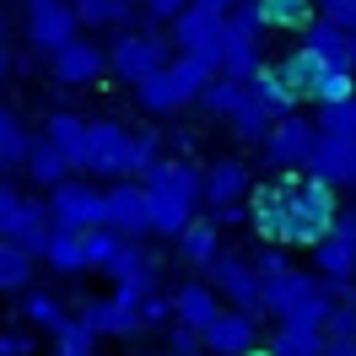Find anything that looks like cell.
Listing matches in <instances>:
<instances>
[{
  "label": "cell",
  "instance_id": "cell-29",
  "mask_svg": "<svg viewBox=\"0 0 356 356\" xmlns=\"http://www.w3.org/2000/svg\"><path fill=\"white\" fill-rule=\"evenodd\" d=\"M265 351L270 356H324V330L318 324H275Z\"/></svg>",
  "mask_w": 356,
  "mask_h": 356
},
{
  "label": "cell",
  "instance_id": "cell-26",
  "mask_svg": "<svg viewBox=\"0 0 356 356\" xmlns=\"http://www.w3.org/2000/svg\"><path fill=\"white\" fill-rule=\"evenodd\" d=\"M38 265H49L54 275H81L87 259H81V232H65V227H54L38 248Z\"/></svg>",
  "mask_w": 356,
  "mask_h": 356
},
{
  "label": "cell",
  "instance_id": "cell-25",
  "mask_svg": "<svg viewBox=\"0 0 356 356\" xmlns=\"http://www.w3.org/2000/svg\"><path fill=\"white\" fill-rule=\"evenodd\" d=\"M49 232H54V216H49V205L38 200V195H27V200H22V216H17V227H11V238H6V243L27 248V254L38 259V248H44Z\"/></svg>",
  "mask_w": 356,
  "mask_h": 356
},
{
  "label": "cell",
  "instance_id": "cell-21",
  "mask_svg": "<svg viewBox=\"0 0 356 356\" xmlns=\"http://www.w3.org/2000/svg\"><path fill=\"white\" fill-rule=\"evenodd\" d=\"M302 49H308V54H313L324 70H351V44H346V27L324 22V17H313V22L302 27Z\"/></svg>",
  "mask_w": 356,
  "mask_h": 356
},
{
  "label": "cell",
  "instance_id": "cell-28",
  "mask_svg": "<svg viewBox=\"0 0 356 356\" xmlns=\"http://www.w3.org/2000/svg\"><path fill=\"white\" fill-rule=\"evenodd\" d=\"M248 11L259 27H286V33H302L313 22V0H248Z\"/></svg>",
  "mask_w": 356,
  "mask_h": 356
},
{
  "label": "cell",
  "instance_id": "cell-13",
  "mask_svg": "<svg viewBox=\"0 0 356 356\" xmlns=\"http://www.w3.org/2000/svg\"><path fill=\"white\" fill-rule=\"evenodd\" d=\"M22 27H27V44L38 54H54L60 44H70L81 33L70 0H22Z\"/></svg>",
  "mask_w": 356,
  "mask_h": 356
},
{
  "label": "cell",
  "instance_id": "cell-1",
  "mask_svg": "<svg viewBox=\"0 0 356 356\" xmlns=\"http://www.w3.org/2000/svg\"><path fill=\"white\" fill-rule=\"evenodd\" d=\"M140 189H146V222L156 238H178L200 216V168L189 156H156L140 173Z\"/></svg>",
  "mask_w": 356,
  "mask_h": 356
},
{
  "label": "cell",
  "instance_id": "cell-53",
  "mask_svg": "<svg viewBox=\"0 0 356 356\" xmlns=\"http://www.w3.org/2000/svg\"><path fill=\"white\" fill-rule=\"evenodd\" d=\"M168 356H173V351H168ZM184 356H205V351H184Z\"/></svg>",
  "mask_w": 356,
  "mask_h": 356
},
{
  "label": "cell",
  "instance_id": "cell-34",
  "mask_svg": "<svg viewBox=\"0 0 356 356\" xmlns=\"http://www.w3.org/2000/svg\"><path fill=\"white\" fill-rule=\"evenodd\" d=\"M33 275H38V259H33L27 248H17V243L0 238V291H27Z\"/></svg>",
  "mask_w": 356,
  "mask_h": 356
},
{
  "label": "cell",
  "instance_id": "cell-20",
  "mask_svg": "<svg viewBox=\"0 0 356 356\" xmlns=\"http://www.w3.org/2000/svg\"><path fill=\"white\" fill-rule=\"evenodd\" d=\"M168 302H173V324H184V330H195V334H200L205 324L222 313V297L205 286V281H184Z\"/></svg>",
  "mask_w": 356,
  "mask_h": 356
},
{
  "label": "cell",
  "instance_id": "cell-3",
  "mask_svg": "<svg viewBox=\"0 0 356 356\" xmlns=\"http://www.w3.org/2000/svg\"><path fill=\"white\" fill-rule=\"evenodd\" d=\"M211 76H216L211 60H200V54H173L162 70H152V76L135 81V103H140V113H152V119H168V113L189 108Z\"/></svg>",
  "mask_w": 356,
  "mask_h": 356
},
{
  "label": "cell",
  "instance_id": "cell-8",
  "mask_svg": "<svg viewBox=\"0 0 356 356\" xmlns=\"http://www.w3.org/2000/svg\"><path fill=\"white\" fill-rule=\"evenodd\" d=\"M103 54H108V70H113V76H119L124 87H135L140 76H152V70H162L168 60H173V44H168L156 27H140V33L124 27Z\"/></svg>",
  "mask_w": 356,
  "mask_h": 356
},
{
  "label": "cell",
  "instance_id": "cell-9",
  "mask_svg": "<svg viewBox=\"0 0 356 356\" xmlns=\"http://www.w3.org/2000/svg\"><path fill=\"white\" fill-rule=\"evenodd\" d=\"M44 205L54 227H65V232H92V227H103V189L81 173H65L54 189H44Z\"/></svg>",
  "mask_w": 356,
  "mask_h": 356
},
{
  "label": "cell",
  "instance_id": "cell-38",
  "mask_svg": "<svg viewBox=\"0 0 356 356\" xmlns=\"http://www.w3.org/2000/svg\"><path fill=\"white\" fill-rule=\"evenodd\" d=\"M124 243L119 232H108V227H92V232H81V259H87V270H103L113 259V248Z\"/></svg>",
  "mask_w": 356,
  "mask_h": 356
},
{
  "label": "cell",
  "instance_id": "cell-39",
  "mask_svg": "<svg viewBox=\"0 0 356 356\" xmlns=\"http://www.w3.org/2000/svg\"><path fill=\"white\" fill-rule=\"evenodd\" d=\"M318 130H324V135H351V140H356V97H346V103H324V108H318Z\"/></svg>",
  "mask_w": 356,
  "mask_h": 356
},
{
  "label": "cell",
  "instance_id": "cell-24",
  "mask_svg": "<svg viewBox=\"0 0 356 356\" xmlns=\"http://www.w3.org/2000/svg\"><path fill=\"white\" fill-rule=\"evenodd\" d=\"M248 97L259 103V108L270 113V119H281V113H297V92L275 76V65H259L254 76H248Z\"/></svg>",
  "mask_w": 356,
  "mask_h": 356
},
{
  "label": "cell",
  "instance_id": "cell-41",
  "mask_svg": "<svg viewBox=\"0 0 356 356\" xmlns=\"http://www.w3.org/2000/svg\"><path fill=\"white\" fill-rule=\"evenodd\" d=\"M248 265H254V275H259V281H270V275H281V270H291V259H286V248H281V243H259V248H254V259H248Z\"/></svg>",
  "mask_w": 356,
  "mask_h": 356
},
{
  "label": "cell",
  "instance_id": "cell-31",
  "mask_svg": "<svg viewBox=\"0 0 356 356\" xmlns=\"http://www.w3.org/2000/svg\"><path fill=\"white\" fill-rule=\"evenodd\" d=\"M22 168H27V178H33L38 189H54V184H60L65 173H76V168H70V162H65L60 152H54V146H49L44 135H33V146H27Z\"/></svg>",
  "mask_w": 356,
  "mask_h": 356
},
{
  "label": "cell",
  "instance_id": "cell-16",
  "mask_svg": "<svg viewBox=\"0 0 356 356\" xmlns=\"http://www.w3.org/2000/svg\"><path fill=\"white\" fill-rule=\"evenodd\" d=\"M254 189V168L243 156H216L211 168H200V205H243Z\"/></svg>",
  "mask_w": 356,
  "mask_h": 356
},
{
  "label": "cell",
  "instance_id": "cell-12",
  "mask_svg": "<svg viewBox=\"0 0 356 356\" xmlns=\"http://www.w3.org/2000/svg\"><path fill=\"white\" fill-rule=\"evenodd\" d=\"M103 70H108L103 44H97V38H81V33L49 54V76H54V87H70V92L97 87V76H103Z\"/></svg>",
  "mask_w": 356,
  "mask_h": 356
},
{
  "label": "cell",
  "instance_id": "cell-23",
  "mask_svg": "<svg viewBox=\"0 0 356 356\" xmlns=\"http://www.w3.org/2000/svg\"><path fill=\"white\" fill-rule=\"evenodd\" d=\"M44 140H49V146H54L60 156H65L70 168H81V146H87V119H81V113H70V108L49 113V119H44Z\"/></svg>",
  "mask_w": 356,
  "mask_h": 356
},
{
  "label": "cell",
  "instance_id": "cell-19",
  "mask_svg": "<svg viewBox=\"0 0 356 356\" xmlns=\"http://www.w3.org/2000/svg\"><path fill=\"white\" fill-rule=\"evenodd\" d=\"M76 318H81L97 340H130V334H140V324H135V302H124L119 291H113V297H87Z\"/></svg>",
  "mask_w": 356,
  "mask_h": 356
},
{
  "label": "cell",
  "instance_id": "cell-40",
  "mask_svg": "<svg viewBox=\"0 0 356 356\" xmlns=\"http://www.w3.org/2000/svg\"><path fill=\"white\" fill-rule=\"evenodd\" d=\"M135 324H140V330H162V324H173V302H168L162 291L140 297V302H135Z\"/></svg>",
  "mask_w": 356,
  "mask_h": 356
},
{
  "label": "cell",
  "instance_id": "cell-37",
  "mask_svg": "<svg viewBox=\"0 0 356 356\" xmlns=\"http://www.w3.org/2000/svg\"><path fill=\"white\" fill-rule=\"evenodd\" d=\"M227 130L238 135V146H259V140H265V130H270V113L259 108L254 97H248L243 108H238L232 119H227Z\"/></svg>",
  "mask_w": 356,
  "mask_h": 356
},
{
  "label": "cell",
  "instance_id": "cell-4",
  "mask_svg": "<svg viewBox=\"0 0 356 356\" xmlns=\"http://www.w3.org/2000/svg\"><path fill=\"white\" fill-rule=\"evenodd\" d=\"M334 291L330 281H318L313 270H281V275H270L259 281V313H270L275 324H324V313H330Z\"/></svg>",
  "mask_w": 356,
  "mask_h": 356
},
{
  "label": "cell",
  "instance_id": "cell-50",
  "mask_svg": "<svg viewBox=\"0 0 356 356\" xmlns=\"http://www.w3.org/2000/svg\"><path fill=\"white\" fill-rule=\"evenodd\" d=\"M11 76V49H6V38H0V81Z\"/></svg>",
  "mask_w": 356,
  "mask_h": 356
},
{
  "label": "cell",
  "instance_id": "cell-51",
  "mask_svg": "<svg viewBox=\"0 0 356 356\" xmlns=\"http://www.w3.org/2000/svg\"><path fill=\"white\" fill-rule=\"evenodd\" d=\"M346 44H351V70H356V27L346 33Z\"/></svg>",
  "mask_w": 356,
  "mask_h": 356
},
{
  "label": "cell",
  "instance_id": "cell-43",
  "mask_svg": "<svg viewBox=\"0 0 356 356\" xmlns=\"http://www.w3.org/2000/svg\"><path fill=\"white\" fill-rule=\"evenodd\" d=\"M22 189L11 184V178H0V238H11V227H17V216H22Z\"/></svg>",
  "mask_w": 356,
  "mask_h": 356
},
{
  "label": "cell",
  "instance_id": "cell-49",
  "mask_svg": "<svg viewBox=\"0 0 356 356\" xmlns=\"http://www.w3.org/2000/svg\"><path fill=\"white\" fill-rule=\"evenodd\" d=\"M195 6H205V11H216V17H227L232 6H243V0H195Z\"/></svg>",
  "mask_w": 356,
  "mask_h": 356
},
{
  "label": "cell",
  "instance_id": "cell-36",
  "mask_svg": "<svg viewBox=\"0 0 356 356\" xmlns=\"http://www.w3.org/2000/svg\"><path fill=\"white\" fill-rule=\"evenodd\" d=\"M346 97H356V70H318V81L308 87V103H346Z\"/></svg>",
  "mask_w": 356,
  "mask_h": 356
},
{
  "label": "cell",
  "instance_id": "cell-7",
  "mask_svg": "<svg viewBox=\"0 0 356 356\" xmlns=\"http://www.w3.org/2000/svg\"><path fill=\"white\" fill-rule=\"evenodd\" d=\"M313 140H318V124H313L308 113H281V119H270L265 140H259L254 152L265 156L270 173H302Z\"/></svg>",
  "mask_w": 356,
  "mask_h": 356
},
{
  "label": "cell",
  "instance_id": "cell-42",
  "mask_svg": "<svg viewBox=\"0 0 356 356\" xmlns=\"http://www.w3.org/2000/svg\"><path fill=\"white\" fill-rule=\"evenodd\" d=\"M162 152H168V135L162 130H135V173H146Z\"/></svg>",
  "mask_w": 356,
  "mask_h": 356
},
{
  "label": "cell",
  "instance_id": "cell-33",
  "mask_svg": "<svg viewBox=\"0 0 356 356\" xmlns=\"http://www.w3.org/2000/svg\"><path fill=\"white\" fill-rule=\"evenodd\" d=\"M27 146H33V130L22 124V113L0 103V168H22Z\"/></svg>",
  "mask_w": 356,
  "mask_h": 356
},
{
  "label": "cell",
  "instance_id": "cell-2",
  "mask_svg": "<svg viewBox=\"0 0 356 356\" xmlns=\"http://www.w3.org/2000/svg\"><path fill=\"white\" fill-rule=\"evenodd\" d=\"M334 211H340V200L330 184L308 173H281V248H313Z\"/></svg>",
  "mask_w": 356,
  "mask_h": 356
},
{
  "label": "cell",
  "instance_id": "cell-47",
  "mask_svg": "<svg viewBox=\"0 0 356 356\" xmlns=\"http://www.w3.org/2000/svg\"><path fill=\"white\" fill-rule=\"evenodd\" d=\"M211 222L222 227V232H227V227H248V205H216Z\"/></svg>",
  "mask_w": 356,
  "mask_h": 356
},
{
  "label": "cell",
  "instance_id": "cell-46",
  "mask_svg": "<svg viewBox=\"0 0 356 356\" xmlns=\"http://www.w3.org/2000/svg\"><path fill=\"white\" fill-rule=\"evenodd\" d=\"M38 346H33V334L27 330H0V356H33Z\"/></svg>",
  "mask_w": 356,
  "mask_h": 356
},
{
  "label": "cell",
  "instance_id": "cell-55",
  "mask_svg": "<svg viewBox=\"0 0 356 356\" xmlns=\"http://www.w3.org/2000/svg\"><path fill=\"white\" fill-rule=\"evenodd\" d=\"M54 356H70V351H54Z\"/></svg>",
  "mask_w": 356,
  "mask_h": 356
},
{
  "label": "cell",
  "instance_id": "cell-54",
  "mask_svg": "<svg viewBox=\"0 0 356 356\" xmlns=\"http://www.w3.org/2000/svg\"><path fill=\"white\" fill-rule=\"evenodd\" d=\"M0 38H6V17H0Z\"/></svg>",
  "mask_w": 356,
  "mask_h": 356
},
{
  "label": "cell",
  "instance_id": "cell-45",
  "mask_svg": "<svg viewBox=\"0 0 356 356\" xmlns=\"http://www.w3.org/2000/svg\"><path fill=\"white\" fill-rule=\"evenodd\" d=\"M318 17L351 33V27H356V0H318Z\"/></svg>",
  "mask_w": 356,
  "mask_h": 356
},
{
  "label": "cell",
  "instance_id": "cell-17",
  "mask_svg": "<svg viewBox=\"0 0 356 356\" xmlns=\"http://www.w3.org/2000/svg\"><path fill=\"white\" fill-rule=\"evenodd\" d=\"M248 346H259V318L227 308V302H222V313L200 330V351L205 356H243Z\"/></svg>",
  "mask_w": 356,
  "mask_h": 356
},
{
  "label": "cell",
  "instance_id": "cell-44",
  "mask_svg": "<svg viewBox=\"0 0 356 356\" xmlns=\"http://www.w3.org/2000/svg\"><path fill=\"white\" fill-rule=\"evenodd\" d=\"M184 6H189V0H135V11H140V22H146V27H168Z\"/></svg>",
  "mask_w": 356,
  "mask_h": 356
},
{
  "label": "cell",
  "instance_id": "cell-30",
  "mask_svg": "<svg viewBox=\"0 0 356 356\" xmlns=\"http://www.w3.org/2000/svg\"><path fill=\"white\" fill-rule=\"evenodd\" d=\"M211 119H232V113L248 103V81H232V76H211L200 87V97H195Z\"/></svg>",
  "mask_w": 356,
  "mask_h": 356
},
{
  "label": "cell",
  "instance_id": "cell-52",
  "mask_svg": "<svg viewBox=\"0 0 356 356\" xmlns=\"http://www.w3.org/2000/svg\"><path fill=\"white\" fill-rule=\"evenodd\" d=\"M243 356H270V351H265V340H259V346H248V351H243Z\"/></svg>",
  "mask_w": 356,
  "mask_h": 356
},
{
  "label": "cell",
  "instance_id": "cell-32",
  "mask_svg": "<svg viewBox=\"0 0 356 356\" xmlns=\"http://www.w3.org/2000/svg\"><path fill=\"white\" fill-rule=\"evenodd\" d=\"M22 318L27 324H33V330H60V324H65L70 313H65V302H60V297H54V291H44V286H27L22 291Z\"/></svg>",
  "mask_w": 356,
  "mask_h": 356
},
{
  "label": "cell",
  "instance_id": "cell-5",
  "mask_svg": "<svg viewBox=\"0 0 356 356\" xmlns=\"http://www.w3.org/2000/svg\"><path fill=\"white\" fill-rule=\"evenodd\" d=\"M259 33L265 27L254 22V11L243 6H232L222 17V33H216V54H211V65H216V76H232V81H248L254 70L265 65V44H259Z\"/></svg>",
  "mask_w": 356,
  "mask_h": 356
},
{
  "label": "cell",
  "instance_id": "cell-14",
  "mask_svg": "<svg viewBox=\"0 0 356 356\" xmlns=\"http://www.w3.org/2000/svg\"><path fill=\"white\" fill-rule=\"evenodd\" d=\"M103 227L119 232V238H152V222H146V189L135 178H113L103 189Z\"/></svg>",
  "mask_w": 356,
  "mask_h": 356
},
{
  "label": "cell",
  "instance_id": "cell-15",
  "mask_svg": "<svg viewBox=\"0 0 356 356\" xmlns=\"http://www.w3.org/2000/svg\"><path fill=\"white\" fill-rule=\"evenodd\" d=\"M302 173L318 178V184H330V189H356V140L351 135H324L318 130Z\"/></svg>",
  "mask_w": 356,
  "mask_h": 356
},
{
  "label": "cell",
  "instance_id": "cell-35",
  "mask_svg": "<svg viewBox=\"0 0 356 356\" xmlns=\"http://www.w3.org/2000/svg\"><path fill=\"white\" fill-rule=\"evenodd\" d=\"M318 70H324V65H318V60H313L308 49L297 44V49H291V54H286V60L275 65V76H281V81H286L291 92H297V103H302V97H308V87H313V81H318Z\"/></svg>",
  "mask_w": 356,
  "mask_h": 356
},
{
  "label": "cell",
  "instance_id": "cell-48",
  "mask_svg": "<svg viewBox=\"0 0 356 356\" xmlns=\"http://www.w3.org/2000/svg\"><path fill=\"white\" fill-rule=\"evenodd\" d=\"M324 356H356V340H334V334H324Z\"/></svg>",
  "mask_w": 356,
  "mask_h": 356
},
{
  "label": "cell",
  "instance_id": "cell-10",
  "mask_svg": "<svg viewBox=\"0 0 356 356\" xmlns=\"http://www.w3.org/2000/svg\"><path fill=\"white\" fill-rule=\"evenodd\" d=\"M205 286L216 291V297H227V308H238V313H254L259 318V275H254V265H248L243 254H227V248H216L211 259H205Z\"/></svg>",
  "mask_w": 356,
  "mask_h": 356
},
{
  "label": "cell",
  "instance_id": "cell-18",
  "mask_svg": "<svg viewBox=\"0 0 356 356\" xmlns=\"http://www.w3.org/2000/svg\"><path fill=\"white\" fill-rule=\"evenodd\" d=\"M168 27H173V38H168V44H173V54H200V60H211V54H216V33H222V17H216V11H205V6H195V0H189V6H184Z\"/></svg>",
  "mask_w": 356,
  "mask_h": 356
},
{
  "label": "cell",
  "instance_id": "cell-22",
  "mask_svg": "<svg viewBox=\"0 0 356 356\" xmlns=\"http://www.w3.org/2000/svg\"><path fill=\"white\" fill-rule=\"evenodd\" d=\"M70 11H76V22L92 27V33H124V27L140 17L135 0H70Z\"/></svg>",
  "mask_w": 356,
  "mask_h": 356
},
{
  "label": "cell",
  "instance_id": "cell-11",
  "mask_svg": "<svg viewBox=\"0 0 356 356\" xmlns=\"http://www.w3.org/2000/svg\"><path fill=\"white\" fill-rule=\"evenodd\" d=\"M313 275L318 281H356V205L334 211L324 238L313 243Z\"/></svg>",
  "mask_w": 356,
  "mask_h": 356
},
{
  "label": "cell",
  "instance_id": "cell-27",
  "mask_svg": "<svg viewBox=\"0 0 356 356\" xmlns=\"http://www.w3.org/2000/svg\"><path fill=\"white\" fill-rule=\"evenodd\" d=\"M173 243H178V259H184V265H195V270H200L205 259H211V254L222 248V227L211 222V216H195V222L184 227Z\"/></svg>",
  "mask_w": 356,
  "mask_h": 356
},
{
  "label": "cell",
  "instance_id": "cell-6",
  "mask_svg": "<svg viewBox=\"0 0 356 356\" xmlns=\"http://www.w3.org/2000/svg\"><path fill=\"white\" fill-rule=\"evenodd\" d=\"M76 173L97 178H135V130L124 119H87V146Z\"/></svg>",
  "mask_w": 356,
  "mask_h": 356
}]
</instances>
